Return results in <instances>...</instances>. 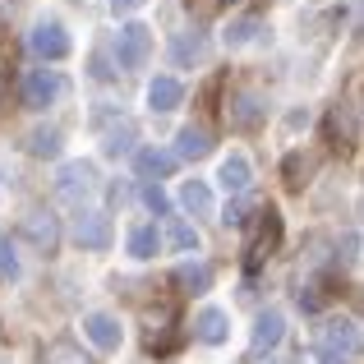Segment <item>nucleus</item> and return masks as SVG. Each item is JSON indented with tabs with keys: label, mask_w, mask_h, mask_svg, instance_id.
<instances>
[{
	"label": "nucleus",
	"mask_w": 364,
	"mask_h": 364,
	"mask_svg": "<svg viewBox=\"0 0 364 364\" xmlns=\"http://www.w3.org/2000/svg\"><path fill=\"white\" fill-rule=\"evenodd\" d=\"M152 55V28L148 23H124L116 33V60L120 70H143Z\"/></svg>",
	"instance_id": "nucleus-1"
},
{
	"label": "nucleus",
	"mask_w": 364,
	"mask_h": 364,
	"mask_svg": "<svg viewBox=\"0 0 364 364\" xmlns=\"http://www.w3.org/2000/svg\"><path fill=\"white\" fill-rule=\"evenodd\" d=\"M55 194H60V198L97 194V166H92V161H65L60 176H55Z\"/></svg>",
	"instance_id": "nucleus-2"
},
{
	"label": "nucleus",
	"mask_w": 364,
	"mask_h": 364,
	"mask_svg": "<svg viewBox=\"0 0 364 364\" xmlns=\"http://www.w3.org/2000/svg\"><path fill=\"white\" fill-rule=\"evenodd\" d=\"M70 235H74V245H79V249H107L111 245V217L97 213V208H88V213L79 208Z\"/></svg>",
	"instance_id": "nucleus-3"
},
{
	"label": "nucleus",
	"mask_w": 364,
	"mask_h": 364,
	"mask_svg": "<svg viewBox=\"0 0 364 364\" xmlns=\"http://www.w3.org/2000/svg\"><path fill=\"white\" fill-rule=\"evenodd\" d=\"M60 88H65V79L55 70H33L23 79V107L28 111H46L55 97H60Z\"/></svg>",
	"instance_id": "nucleus-4"
},
{
	"label": "nucleus",
	"mask_w": 364,
	"mask_h": 364,
	"mask_svg": "<svg viewBox=\"0 0 364 364\" xmlns=\"http://www.w3.org/2000/svg\"><path fill=\"white\" fill-rule=\"evenodd\" d=\"M28 46H33V55H42V60H65V55H70V33H65L55 18H42V23L33 28V37H28Z\"/></svg>",
	"instance_id": "nucleus-5"
},
{
	"label": "nucleus",
	"mask_w": 364,
	"mask_h": 364,
	"mask_svg": "<svg viewBox=\"0 0 364 364\" xmlns=\"http://www.w3.org/2000/svg\"><path fill=\"white\" fill-rule=\"evenodd\" d=\"M176 152H166V148H139V157H134V171H139V180L143 185H161L166 176H176Z\"/></svg>",
	"instance_id": "nucleus-6"
},
{
	"label": "nucleus",
	"mask_w": 364,
	"mask_h": 364,
	"mask_svg": "<svg viewBox=\"0 0 364 364\" xmlns=\"http://www.w3.org/2000/svg\"><path fill=\"white\" fill-rule=\"evenodd\" d=\"M282 337H286L282 309H263V314L254 318V332H249V350H254V355H263V350H272Z\"/></svg>",
	"instance_id": "nucleus-7"
},
{
	"label": "nucleus",
	"mask_w": 364,
	"mask_h": 364,
	"mask_svg": "<svg viewBox=\"0 0 364 364\" xmlns=\"http://www.w3.org/2000/svg\"><path fill=\"white\" fill-rule=\"evenodd\" d=\"M226 116H231L235 129H258V124L267 120V102L258 97V92H235L231 107H226Z\"/></svg>",
	"instance_id": "nucleus-8"
},
{
	"label": "nucleus",
	"mask_w": 364,
	"mask_h": 364,
	"mask_svg": "<svg viewBox=\"0 0 364 364\" xmlns=\"http://www.w3.org/2000/svg\"><path fill=\"white\" fill-rule=\"evenodd\" d=\"M208 152H213V129L185 124V129L176 134V161H203Z\"/></svg>",
	"instance_id": "nucleus-9"
},
{
	"label": "nucleus",
	"mask_w": 364,
	"mask_h": 364,
	"mask_svg": "<svg viewBox=\"0 0 364 364\" xmlns=\"http://www.w3.org/2000/svg\"><path fill=\"white\" fill-rule=\"evenodd\" d=\"M23 231H28V240L42 249V254H55V245H60V222H55L51 213H42V208L23 217Z\"/></svg>",
	"instance_id": "nucleus-10"
},
{
	"label": "nucleus",
	"mask_w": 364,
	"mask_h": 364,
	"mask_svg": "<svg viewBox=\"0 0 364 364\" xmlns=\"http://www.w3.org/2000/svg\"><path fill=\"white\" fill-rule=\"evenodd\" d=\"M323 350H337V355H360V323L355 318H341L323 332Z\"/></svg>",
	"instance_id": "nucleus-11"
},
{
	"label": "nucleus",
	"mask_w": 364,
	"mask_h": 364,
	"mask_svg": "<svg viewBox=\"0 0 364 364\" xmlns=\"http://www.w3.org/2000/svg\"><path fill=\"white\" fill-rule=\"evenodd\" d=\"M180 102H185V83H180V79H171V74H157V79L148 83V107L157 111V116H161V111H176Z\"/></svg>",
	"instance_id": "nucleus-12"
},
{
	"label": "nucleus",
	"mask_w": 364,
	"mask_h": 364,
	"mask_svg": "<svg viewBox=\"0 0 364 364\" xmlns=\"http://www.w3.org/2000/svg\"><path fill=\"white\" fill-rule=\"evenodd\" d=\"M83 332H88V341L97 350H120V337H124L111 314H88V318H83Z\"/></svg>",
	"instance_id": "nucleus-13"
},
{
	"label": "nucleus",
	"mask_w": 364,
	"mask_h": 364,
	"mask_svg": "<svg viewBox=\"0 0 364 364\" xmlns=\"http://www.w3.org/2000/svg\"><path fill=\"white\" fill-rule=\"evenodd\" d=\"M217 180H222V189H226V194H245V189H249V180H254V166H249V157H245V152H231V157L222 161V176H217Z\"/></svg>",
	"instance_id": "nucleus-14"
},
{
	"label": "nucleus",
	"mask_w": 364,
	"mask_h": 364,
	"mask_svg": "<svg viewBox=\"0 0 364 364\" xmlns=\"http://www.w3.org/2000/svg\"><path fill=\"white\" fill-rule=\"evenodd\" d=\"M42 364H92V355L79 346V341H70V337H55V341H46V350H42Z\"/></svg>",
	"instance_id": "nucleus-15"
},
{
	"label": "nucleus",
	"mask_w": 364,
	"mask_h": 364,
	"mask_svg": "<svg viewBox=\"0 0 364 364\" xmlns=\"http://www.w3.org/2000/svg\"><path fill=\"white\" fill-rule=\"evenodd\" d=\"M180 208H185L189 217H213V189H208L203 180H189V185L180 189Z\"/></svg>",
	"instance_id": "nucleus-16"
},
{
	"label": "nucleus",
	"mask_w": 364,
	"mask_h": 364,
	"mask_svg": "<svg viewBox=\"0 0 364 364\" xmlns=\"http://www.w3.org/2000/svg\"><path fill=\"white\" fill-rule=\"evenodd\" d=\"M258 217H263V231H258V240H249V249H245V254H249V267H254L258 258H263L267 249L277 245V235H282V222H277L272 208H267V213H258Z\"/></svg>",
	"instance_id": "nucleus-17"
},
{
	"label": "nucleus",
	"mask_w": 364,
	"mask_h": 364,
	"mask_svg": "<svg viewBox=\"0 0 364 364\" xmlns=\"http://www.w3.org/2000/svg\"><path fill=\"white\" fill-rule=\"evenodd\" d=\"M194 332H198V341H208V346H222L226 341V314L222 309H203L198 323H194Z\"/></svg>",
	"instance_id": "nucleus-18"
},
{
	"label": "nucleus",
	"mask_w": 364,
	"mask_h": 364,
	"mask_svg": "<svg viewBox=\"0 0 364 364\" xmlns=\"http://www.w3.org/2000/svg\"><path fill=\"white\" fill-rule=\"evenodd\" d=\"M176 282L185 286L189 295H203L208 286H213V267H208V263H185V267L176 272Z\"/></svg>",
	"instance_id": "nucleus-19"
},
{
	"label": "nucleus",
	"mask_w": 364,
	"mask_h": 364,
	"mask_svg": "<svg viewBox=\"0 0 364 364\" xmlns=\"http://www.w3.org/2000/svg\"><path fill=\"white\" fill-rule=\"evenodd\" d=\"M263 33V18L258 14H245V18H235V23H226V46H245V42H254V37Z\"/></svg>",
	"instance_id": "nucleus-20"
},
{
	"label": "nucleus",
	"mask_w": 364,
	"mask_h": 364,
	"mask_svg": "<svg viewBox=\"0 0 364 364\" xmlns=\"http://www.w3.org/2000/svg\"><path fill=\"white\" fill-rule=\"evenodd\" d=\"M28 152H33V157H60V129H55V124L33 129L28 134Z\"/></svg>",
	"instance_id": "nucleus-21"
},
{
	"label": "nucleus",
	"mask_w": 364,
	"mask_h": 364,
	"mask_svg": "<svg viewBox=\"0 0 364 364\" xmlns=\"http://www.w3.org/2000/svg\"><path fill=\"white\" fill-rule=\"evenodd\" d=\"M157 245H161L157 226H134V231H129V254L134 258H152V254H157Z\"/></svg>",
	"instance_id": "nucleus-22"
},
{
	"label": "nucleus",
	"mask_w": 364,
	"mask_h": 364,
	"mask_svg": "<svg viewBox=\"0 0 364 364\" xmlns=\"http://www.w3.org/2000/svg\"><path fill=\"white\" fill-rule=\"evenodd\" d=\"M134 134H139V129H134V124L124 120L120 129H111V134H107V143H102V152H107V157H120V152H129V148H134Z\"/></svg>",
	"instance_id": "nucleus-23"
},
{
	"label": "nucleus",
	"mask_w": 364,
	"mask_h": 364,
	"mask_svg": "<svg viewBox=\"0 0 364 364\" xmlns=\"http://www.w3.org/2000/svg\"><path fill=\"white\" fill-rule=\"evenodd\" d=\"M166 240H171V249L189 254V249H198V231H194L189 222H171V226H166Z\"/></svg>",
	"instance_id": "nucleus-24"
},
{
	"label": "nucleus",
	"mask_w": 364,
	"mask_h": 364,
	"mask_svg": "<svg viewBox=\"0 0 364 364\" xmlns=\"http://www.w3.org/2000/svg\"><path fill=\"white\" fill-rule=\"evenodd\" d=\"M143 203H148V213H157V217L171 213V198H166V189H161V185H143Z\"/></svg>",
	"instance_id": "nucleus-25"
},
{
	"label": "nucleus",
	"mask_w": 364,
	"mask_h": 364,
	"mask_svg": "<svg viewBox=\"0 0 364 364\" xmlns=\"http://www.w3.org/2000/svg\"><path fill=\"white\" fill-rule=\"evenodd\" d=\"M0 277H18V258H14V240L0 235Z\"/></svg>",
	"instance_id": "nucleus-26"
},
{
	"label": "nucleus",
	"mask_w": 364,
	"mask_h": 364,
	"mask_svg": "<svg viewBox=\"0 0 364 364\" xmlns=\"http://www.w3.org/2000/svg\"><path fill=\"white\" fill-rule=\"evenodd\" d=\"M171 51H176V60H189V55L198 60V55H203V42H198V37H194V42H189V37H176V46H171Z\"/></svg>",
	"instance_id": "nucleus-27"
},
{
	"label": "nucleus",
	"mask_w": 364,
	"mask_h": 364,
	"mask_svg": "<svg viewBox=\"0 0 364 364\" xmlns=\"http://www.w3.org/2000/svg\"><path fill=\"white\" fill-rule=\"evenodd\" d=\"M300 309H304V314H318V309H323L318 286H304V291H300Z\"/></svg>",
	"instance_id": "nucleus-28"
},
{
	"label": "nucleus",
	"mask_w": 364,
	"mask_h": 364,
	"mask_svg": "<svg viewBox=\"0 0 364 364\" xmlns=\"http://www.w3.org/2000/svg\"><path fill=\"white\" fill-rule=\"evenodd\" d=\"M107 5H111V14H134V9H143V5H148V0H107Z\"/></svg>",
	"instance_id": "nucleus-29"
},
{
	"label": "nucleus",
	"mask_w": 364,
	"mask_h": 364,
	"mask_svg": "<svg viewBox=\"0 0 364 364\" xmlns=\"http://www.w3.org/2000/svg\"><path fill=\"white\" fill-rule=\"evenodd\" d=\"M226 226H245L249 217H245V203H226V217H222Z\"/></svg>",
	"instance_id": "nucleus-30"
},
{
	"label": "nucleus",
	"mask_w": 364,
	"mask_h": 364,
	"mask_svg": "<svg viewBox=\"0 0 364 364\" xmlns=\"http://www.w3.org/2000/svg\"><path fill=\"white\" fill-rule=\"evenodd\" d=\"M318 364H355L350 355H337V350H318Z\"/></svg>",
	"instance_id": "nucleus-31"
},
{
	"label": "nucleus",
	"mask_w": 364,
	"mask_h": 364,
	"mask_svg": "<svg viewBox=\"0 0 364 364\" xmlns=\"http://www.w3.org/2000/svg\"><path fill=\"white\" fill-rule=\"evenodd\" d=\"M226 5H240V0H226Z\"/></svg>",
	"instance_id": "nucleus-32"
},
{
	"label": "nucleus",
	"mask_w": 364,
	"mask_h": 364,
	"mask_svg": "<svg viewBox=\"0 0 364 364\" xmlns=\"http://www.w3.org/2000/svg\"><path fill=\"white\" fill-rule=\"evenodd\" d=\"M267 364H272V360H267Z\"/></svg>",
	"instance_id": "nucleus-33"
}]
</instances>
